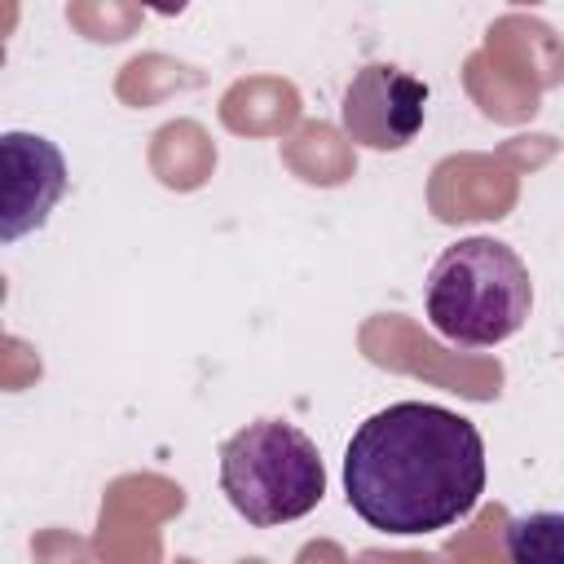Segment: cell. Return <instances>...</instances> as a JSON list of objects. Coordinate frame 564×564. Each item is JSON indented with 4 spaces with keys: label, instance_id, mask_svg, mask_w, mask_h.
Wrapping results in <instances>:
<instances>
[{
    "label": "cell",
    "instance_id": "obj_1",
    "mask_svg": "<svg viewBox=\"0 0 564 564\" xmlns=\"http://www.w3.org/2000/svg\"><path fill=\"white\" fill-rule=\"evenodd\" d=\"M344 494L379 533L414 538L449 529L485 494V441L471 419L445 405L397 401L352 432Z\"/></svg>",
    "mask_w": 564,
    "mask_h": 564
},
{
    "label": "cell",
    "instance_id": "obj_2",
    "mask_svg": "<svg viewBox=\"0 0 564 564\" xmlns=\"http://www.w3.org/2000/svg\"><path fill=\"white\" fill-rule=\"evenodd\" d=\"M423 304L441 339L494 348L524 326L533 308V282L516 247L498 238H463L436 256Z\"/></svg>",
    "mask_w": 564,
    "mask_h": 564
},
{
    "label": "cell",
    "instance_id": "obj_3",
    "mask_svg": "<svg viewBox=\"0 0 564 564\" xmlns=\"http://www.w3.org/2000/svg\"><path fill=\"white\" fill-rule=\"evenodd\" d=\"M220 489L247 524L273 529L322 502L326 467L304 427L286 419H256L220 445Z\"/></svg>",
    "mask_w": 564,
    "mask_h": 564
},
{
    "label": "cell",
    "instance_id": "obj_4",
    "mask_svg": "<svg viewBox=\"0 0 564 564\" xmlns=\"http://www.w3.org/2000/svg\"><path fill=\"white\" fill-rule=\"evenodd\" d=\"M427 119V84L401 66L370 62L361 66L339 106L344 132L366 150H405Z\"/></svg>",
    "mask_w": 564,
    "mask_h": 564
},
{
    "label": "cell",
    "instance_id": "obj_5",
    "mask_svg": "<svg viewBox=\"0 0 564 564\" xmlns=\"http://www.w3.org/2000/svg\"><path fill=\"white\" fill-rule=\"evenodd\" d=\"M4 163V207H0V238L13 242L40 229L53 203L66 194V159L48 137L35 132H4L0 137Z\"/></svg>",
    "mask_w": 564,
    "mask_h": 564
},
{
    "label": "cell",
    "instance_id": "obj_6",
    "mask_svg": "<svg viewBox=\"0 0 564 564\" xmlns=\"http://www.w3.org/2000/svg\"><path fill=\"white\" fill-rule=\"evenodd\" d=\"M507 564H564V511H524L502 529Z\"/></svg>",
    "mask_w": 564,
    "mask_h": 564
}]
</instances>
